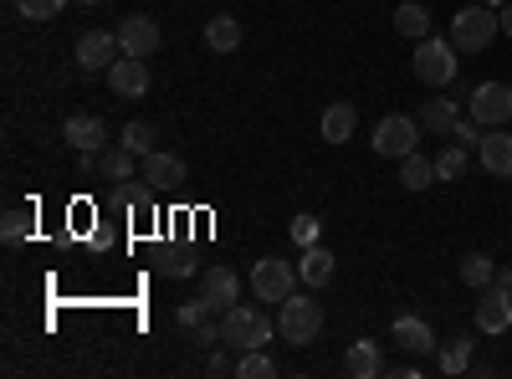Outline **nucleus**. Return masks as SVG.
I'll return each mask as SVG.
<instances>
[{
	"instance_id": "obj_12",
	"label": "nucleus",
	"mask_w": 512,
	"mask_h": 379,
	"mask_svg": "<svg viewBox=\"0 0 512 379\" xmlns=\"http://www.w3.org/2000/svg\"><path fill=\"white\" fill-rule=\"evenodd\" d=\"M477 328L482 333H507L512 328V292L507 287H482V303H477Z\"/></svg>"
},
{
	"instance_id": "obj_10",
	"label": "nucleus",
	"mask_w": 512,
	"mask_h": 379,
	"mask_svg": "<svg viewBox=\"0 0 512 379\" xmlns=\"http://www.w3.org/2000/svg\"><path fill=\"white\" fill-rule=\"evenodd\" d=\"M113 52H123L118 47V31H88V36L77 41V67L82 72H108L118 62Z\"/></svg>"
},
{
	"instance_id": "obj_19",
	"label": "nucleus",
	"mask_w": 512,
	"mask_h": 379,
	"mask_svg": "<svg viewBox=\"0 0 512 379\" xmlns=\"http://www.w3.org/2000/svg\"><path fill=\"white\" fill-rule=\"evenodd\" d=\"M134 149L128 144H113V149H103V159H98V175L103 180H113V185H123V180H134Z\"/></svg>"
},
{
	"instance_id": "obj_39",
	"label": "nucleus",
	"mask_w": 512,
	"mask_h": 379,
	"mask_svg": "<svg viewBox=\"0 0 512 379\" xmlns=\"http://www.w3.org/2000/svg\"><path fill=\"white\" fill-rule=\"evenodd\" d=\"M497 21H502V36H512V0L502 6V16H497Z\"/></svg>"
},
{
	"instance_id": "obj_5",
	"label": "nucleus",
	"mask_w": 512,
	"mask_h": 379,
	"mask_svg": "<svg viewBox=\"0 0 512 379\" xmlns=\"http://www.w3.org/2000/svg\"><path fill=\"white\" fill-rule=\"evenodd\" d=\"M374 154H384V159H405V154H415L420 149V118H410V113H390V118H379V129H374Z\"/></svg>"
},
{
	"instance_id": "obj_40",
	"label": "nucleus",
	"mask_w": 512,
	"mask_h": 379,
	"mask_svg": "<svg viewBox=\"0 0 512 379\" xmlns=\"http://www.w3.org/2000/svg\"><path fill=\"white\" fill-rule=\"evenodd\" d=\"M497 287H507V292H512V267H507V272H497Z\"/></svg>"
},
{
	"instance_id": "obj_4",
	"label": "nucleus",
	"mask_w": 512,
	"mask_h": 379,
	"mask_svg": "<svg viewBox=\"0 0 512 379\" xmlns=\"http://www.w3.org/2000/svg\"><path fill=\"white\" fill-rule=\"evenodd\" d=\"M318 328H323V308L313 298H282V313H277V333L287 344H313L318 339Z\"/></svg>"
},
{
	"instance_id": "obj_34",
	"label": "nucleus",
	"mask_w": 512,
	"mask_h": 379,
	"mask_svg": "<svg viewBox=\"0 0 512 379\" xmlns=\"http://www.w3.org/2000/svg\"><path fill=\"white\" fill-rule=\"evenodd\" d=\"M31 231V216H26V210H6V221H0V236H6V241H21Z\"/></svg>"
},
{
	"instance_id": "obj_15",
	"label": "nucleus",
	"mask_w": 512,
	"mask_h": 379,
	"mask_svg": "<svg viewBox=\"0 0 512 379\" xmlns=\"http://www.w3.org/2000/svg\"><path fill=\"white\" fill-rule=\"evenodd\" d=\"M144 180L154 190H180L185 185V159L180 154H144Z\"/></svg>"
},
{
	"instance_id": "obj_17",
	"label": "nucleus",
	"mask_w": 512,
	"mask_h": 379,
	"mask_svg": "<svg viewBox=\"0 0 512 379\" xmlns=\"http://www.w3.org/2000/svg\"><path fill=\"white\" fill-rule=\"evenodd\" d=\"M354 129H359V108H354V103L323 108V139H328V144H349Z\"/></svg>"
},
{
	"instance_id": "obj_21",
	"label": "nucleus",
	"mask_w": 512,
	"mask_h": 379,
	"mask_svg": "<svg viewBox=\"0 0 512 379\" xmlns=\"http://www.w3.org/2000/svg\"><path fill=\"white\" fill-rule=\"evenodd\" d=\"M400 185L405 190H425V185H436V159H425L420 149L400 159Z\"/></svg>"
},
{
	"instance_id": "obj_16",
	"label": "nucleus",
	"mask_w": 512,
	"mask_h": 379,
	"mask_svg": "<svg viewBox=\"0 0 512 379\" xmlns=\"http://www.w3.org/2000/svg\"><path fill=\"white\" fill-rule=\"evenodd\" d=\"M395 344L405 354H431L436 349V333H431V323H425V318L405 313V318H395Z\"/></svg>"
},
{
	"instance_id": "obj_38",
	"label": "nucleus",
	"mask_w": 512,
	"mask_h": 379,
	"mask_svg": "<svg viewBox=\"0 0 512 379\" xmlns=\"http://www.w3.org/2000/svg\"><path fill=\"white\" fill-rule=\"evenodd\" d=\"M195 344H221V328H210V323H200V328H195Z\"/></svg>"
},
{
	"instance_id": "obj_18",
	"label": "nucleus",
	"mask_w": 512,
	"mask_h": 379,
	"mask_svg": "<svg viewBox=\"0 0 512 379\" xmlns=\"http://www.w3.org/2000/svg\"><path fill=\"white\" fill-rule=\"evenodd\" d=\"M344 369H349L354 379H374V374H384L379 344H374V339H359V344H349V354H344Z\"/></svg>"
},
{
	"instance_id": "obj_9",
	"label": "nucleus",
	"mask_w": 512,
	"mask_h": 379,
	"mask_svg": "<svg viewBox=\"0 0 512 379\" xmlns=\"http://www.w3.org/2000/svg\"><path fill=\"white\" fill-rule=\"evenodd\" d=\"M118 47H123V57H154V47H159V21H154V16H128V21H118Z\"/></svg>"
},
{
	"instance_id": "obj_6",
	"label": "nucleus",
	"mask_w": 512,
	"mask_h": 379,
	"mask_svg": "<svg viewBox=\"0 0 512 379\" xmlns=\"http://www.w3.org/2000/svg\"><path fill=\"white\" fill-rule=\"evenodd\" d=\"M303 282L297 277V267H287V262H277V257H262L251 267V292L262 303H282V298H292V287Z\"/></svg>"
},
{
	"instance_id": "obj_42",
	"label": "nucleus",
	"mask_w": 512,
	"mask_h": 379,
	"mask_svg": "<svg viewBox=\"0 0 512 379\" xmlns=\"http://www.w3.org/2000/svg\"><path fill=\"white\" fill-rule=\"evenodd\" d=\"M77 6H98V0H77Z\"/></svg>"
},
{
	"instance_id": "obj_1",
	"label": "nucleus",
	"mask_w": 512,
	"mask_h": 379,
	"mask_svg": "<svg viewBox=\"0 0 512 379\" xmlns=\"http://www.w3.org/2000/svg\"><path fill=\"white\" fill-rule=\"evenodd\" d=\"M272 333H277V323H272L262 308H251V303H236V308H226V318H221V344L236 349V354L267 349Z\"/></svg>"
},
{
	"instance_id": "obj_25",
	"label": "nucleus",
	"mask_w": 512,
	"mask_h": 379,
	"mask_svg": "<svg viewBox=\"0 0 512 379\" xmlns=\"http://www.w3.org/2000/svg\"><path fill=\"white\" fill-rule=\"evenodd\" d=\"M113 210H144V216H149V210H154V185H113Z\"/></svg>"
},
{
	"instance_id": "obj_28",
	"label": "nucleus",
	"mask_w": 512,
	"mask_h": 379,
	"mask_svg": "<svg viewBox=\"0 0 512 379\" xmlns=\"http://www.w3.org/2000/svg\"><path fill=\"white\" fill-rule=\"evenodd\" d=\"M466 159H472V149H466V144L441 149V154H436V180H456V175H466Z\"/></svg>"
},
{
	"instance_id": "obj_7",
	"label": "nucleus",
	"mask_w": 512,
	"mask_h": 379,
	"mask_svg": "<svg viewBox=\"0 0 512 379\" xmlns=\"http://www.w3.org/2000/svg\"><path fill=\"white\" fill-rule=\"evenodd\" d=\"M472 118L487 123V129H502L512 118V88L507 82H482V88H472Z\"/></svg>"
},
{
	"instance_id": "obj_11",
	"label": "nucleus",
	"mask_w": 512,
	"mask_h": 379,
	"mask_svg": "<svg viewBox=\"0 0 512 379\" xmlns=\"http://www.w3.org/2000/svg\"><path fill=\"white\" fill-rule=\"evenodd\" d=\"M200 298L210 303V308H236L241 303V277L231 272V267H205V277H200Z\"/></svg>"
},
{
	"instance_id": "obj_8",
	"label": "nucleus",
	"mask_w": 512,
	"mask_h": 379,
	"mask_svg": "<svg viewBox=\"0 0 512 379\" xmlns=\"http://www.w3.org/2000/svg\"><path fill=\"white\" fill-rule=\"evenodd\" d=\"M108 88H113V98H144L149 93V62L118 52V62L108 67Z\"/></svg>"
},
{
	"instance_id": "obj_36",
	"label": "nucleus",
	"mask_w": 512,
	"mask_h": 379,
	"mask_svg": "<svg viewBox=\"0 0 512 379\" xmlns=\"http://www.w3.org/2000/svg\"><path fill=\"white\" fill-rule=\"evenodd\" d=\"M205 313H210V303H205V298H200V303H185V308H180V323H185V328H200V323H205Z\"/></svg>"
},
{
	"instance_id": "obj_37",
	"label": "nucleus",
	"mask_w": 512,
	"mask_h": 379,
	"mask_svg": "<svg viewBox=\"0 0 512 379\" xmlns=\"http://www.w3.org/2000/svg\"><path fill=\"white\" fill-rule=\"evenodd\" d=\"M205 374H216V379H221V374H236V359H231V354H216V359L205 364Z\"/></svg>"
},
{
	"instance_id": "obj_30",
	"label": "nucleus",
	"mask_w": 512,
	"mask_h": 379,
	"mask_svg": "<svg viewBox=\"0 0 512 379\" xmlns=\"http://www.w3.org/2000/svg\"><path fill=\"white\" fill-rule=\"evenodd\" d=\"M159 272H164V277H190V272H195V257H190V251H180V246H164Z\"/></svg>"
},
{
	"instance_id": "obj_22",
	"label": "nucleus",
	"mask_w": 512,
	"mask_h": 379,
	"mask_svg": "<svg viewBox=\"0 0 512 379\" xmlns=\"http://www.w3.org/2000/svg\"><path fill=\"white\" fill-rule=\"evenodd\" d=\"M205 47H210V52H236V47H241V26H236V16H210V26H205Z\"/></svg>"
},
{
	"instance_id": "obj_3",
	"label": "nucleus",
	"mask_w": 512,
	"mask_h": 379,
	"mask_svg": "<svg viewBox=\"0 0 512 379\" xmlns=\"http://www.w3.org/2000/svg\"><path fill=\"white\" fill-rule=\"evenodd\" d=\"M497 31H502V21L492 16V6H482V0L451 16V41H456V52H487Z\"/></svg>"
},
{
	"instance_id": "obj_41",
	"label": "nucleus",
	"mask_w": 512,
	"mask_h": 379,
	"mask_svg": "<svg viewBox=\"0 0 512 379\" xmlns=\"http://www.w3.org/2000/svg\"><path fill=\"white\" fill-rule=\"evenodd\" d=\"M482 6H492V11H497V6H507V0H482Z\"/></svg>"
},
{
	"instance_id": "obj_27",
	"label": "nucleus",
	"mask_w": 512,
	"mask_h": 379,
	"mask_svg": "<svg viewBox=\"0 0 512 379\" xmlns=\"http://www.w3.org/2000/svg\"><path fill=\"white\" fill-rule=\"evenodd\" d=\"M277 374V364L262 354V349H246V354H236V379H272Z\"/></svg>"
},
{
	"instance_id": "obj_33",
	"label": "nucleus",
	"mask_w": 512,
	"mask_h": 379,
	"mask_svg": "<svg viewBox=\"0 0 512 379\" xmlns=\"http://www.w3.org/2000/svg\"><path fill=\"white\" fill-rule=\"evenodd\" d=\"M123 144L144 159V154H154V129H149V123H128V129H123Z\"/></svg>"
},
{
	"instance_id": "obj_23",
	"label": "nucleus",
	"mask_w": 512,
	"mask_h": 379,
	"mask_svg": "<svg viewBox=\"0 0 512 379\" xmlns=\"http://www.w3.org/2000/svg\"><path fill=\"white\" fill-rule=\"evenodd\" d=\"M456 103L451 98H431V103H425V113H420V129H431V134H451L456 129Z\"/></svg>"
},
{
	"instance_id": "obj_31",
	"label": "nucleus",
	"mask_w": 512,
	"mask_h": 379,
	"mask_svg": "<svg viewBox=\"0 0 512 379\" xmlns=\"http://www.w3.org/2000/svg\"><path fill=\"white\" fill-rule=\"evenodd\" d=\"M62 6L67 0H16V11L26 21H52V16H62Z\"/></svg>"
},
{
	"instance_id": "obj_14",
	"label": "nucleus",
	"mask_w": 512,
	"mask_h": 379,
	"mask_svg": "<svg viewBox=\"0 0 512 379\" xmlns=\"http://www.w3.org/2000/svg\"><path fill=\"white\" fill-rule=\"evenodd\" d=\"M477 159H482V170L497 175V180H512V134H482L477 144Z\"/></svg>"
},
{
	"instance_id": "obj_20",
	"label": "nucleus",
	"mask_w": 512,
	"mask_h": 379,
	"mask_svg": "<svg viewBox=\"0 0 512 379\" xmlns=\"http://www.w3.org/2000/svg\"><path fill=\"white\" fill-rule=\"evenodd\" d=\"M297 277H303L308 287H323L333 277V251L323 246H303V262H297Z\"/></svg>"
},
{
	"instance_id": "obj_32",
	"label": "nucleus",
	"mask_w": 512,
	"mask_h": 379,
	"mask_svg": "<svg viewBox=\"0 0 512 379\" xmlns=\"http://www.w3.org/2000/svg\"><path fill=\"white\" fill-rule=\"evenodd\" d=\"M287 231H292V241H297V246H318L323 221H318V216H292V226H287Z\"/></svg>"
},
{
	"instance_id": "obj_24",
	"label": "nucleus",
	"mask_w": 512,
	"mask_h": 379,
	"mask_svg": "<svg viewBox=\"0 0 512 379\" xmlns=\"http://www.w3.org/2000/svg\"><path fill=\"white\" fill-rule=\"evenodd\" d=\"M395 31H400V36H415V41H425V36H431V11H425V6H415V0H410V6H400V11H395Z\"/></svg>"
},
{
	"instance_id": "obj_26",
	"label": "nucleus",
	"mask_w": 512,
	"mask_h": 379,
	"mask_svg": "<svg viewBox=\"0 0 512 379\" xmlns=\"http://www.w3.org/2000/svg\"><path fill=\"white\" fill-rule=\"evenodd\" d=\"M461 282H466V287H477V292L492 287V282H497V262L482 257V251H477V257H466V262H461Z\"/></svg>"
},
{
	"instance_id": "obj_35",
	"label": "nucleus",
	"mask_w": 512,
	"mask_h": 379,
	"mask_svg": "<svg viewBox=\"0 0 512 379\" xmlns=\"http://www.w3.org/2000/svg\"><path fill=\"white\" fill-rule=\"evenodd\" d=\"M451 139H456V144H466V149H477V144H482V123H477V118H456Z\"/></svg>"
},
{
	"instance_id": "obj_29",
	"label": "nucleus",
	"mask_w": 512,
	"mask_h": 379,
	"mask_svg": "<svg viewBox=\"0 0 512 379\" xmlns=\"http://www.w3.org/2000/svg\"><path fill=\"white\" fill-rule=\"evenodd\" d=\"M466 364H472V339H451L441 354V374H466Z\"/></svg>"
},
{
	"instance_id": "obj_13",
	"label": "nucleus",
	"mask_w": 512,
	"mask_h": 379,
	"mask_svg": "<svg viewBox=\"0 0 512 379\" xmlns=\"http://www.w3.org/2000/svg\"><path fill=\"white\" fill-rule=\"evenodd\" d=\"M62 134H67V144H72L77 154H98V149L108 144V123H103L98 113H72Z\"/></svg>"
},
{
	"instance_id": "obj_2",
	"label": "nucleus",
	"mask_w": 512,
	"mask_h": 379,
	"mask_svg": "<svg viewBox=\"0 0 512 379\" xmlns=\"http://www.w3.org/2000/svg\"><path fill=\"white\" fill-rule=\"evenodd\" d=\"M410 72L425 82V88H451L456 82V41L425 36L415 47V57H410Z\"/></svg>"
}]
</instances>
